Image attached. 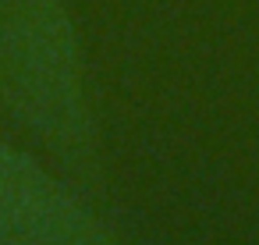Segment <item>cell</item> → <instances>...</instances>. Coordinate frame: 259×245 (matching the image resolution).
<instances>
[{"label": "cell", "instance_id": "2", "mask_svg": "<svg viewBox=\"0 0 259 245\" xmlns=\"http://www.w3.org/2000/svg\"><path fill=\"white\" fill-rule=\"evenodd\" d=\"M0 245H114L107 227L32 156L0 146Z\"/></svg>", "mask_w": 259, "mask_h": 245}, {"label": "cell", "instance_id": "1", "mask_svg": "<svg viewBox=\"0 0 259 245\" xmlns=\"http://www.w3.org/2000/svg\"><path fill=\"white\" fill-rule=\"evenodd\" d=\"M0 103L57 149L89 142L82 47L64 0H0Z\"/></svg>", "mask_w": 259, "mask_h": 245}]
</instances>
